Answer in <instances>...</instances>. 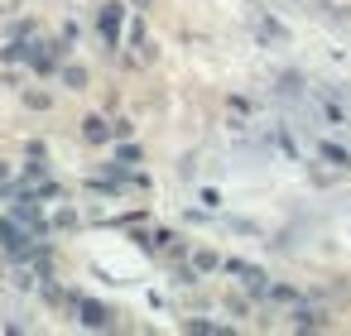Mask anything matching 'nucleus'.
<instances>
[{
	"instance_id": "f257e3e1",
	"label": "nucleus",
	"mask_w": 351,
	"mask_h": 336,
	"mask_svg": "<svg viewBox=\"0 0 351 336\" xmlns=\"http://www.w3.org/2000/svg\"><path fill=\"white\" fill-rule=\"evenodd\" d=\"M101 34H106V44H116V34H121V5L101 10Z\"/></svg>"
},
{
	"instance_id": "f03ea898",
	"label": "nucleus",
	"mask_w": 351,
	"mask_h": 336,
	"mask_svg": "<svg viewBox=\"0 0 351 336\" xmlns=\"http://www.w3.org/2000/svg\"><path fill=\"white\" fill-rule=\"evenodd\" d=\"M82 312H87V317H82L87 326H106V312H101V307H92V302H82Z\"/></svg>"
},
{
	"instance_id": "7ed1b4c3",
	"label": "nucleus",
	"mask_w": 351,
	"mask_h": 336,
	"mask_svg": "<svg viewBox=\"0 0 351 336\" xmlns=\"http://www.w3.org/2000/svg\"><path fill=\"white\" fill-rule=\"evenodd\" d=\"M322 154H327L337 168H346V164H351V159H346V149H337V144H322Z\"/></svg>"
},
{
	"instance_id": "20e7f679",
	"label": "nucleus",
	"mask_w": 351,
	"mask_h": 336,
	"mask_svg": "<svg viewBox=\"0 0 351 336\" xmlns=\"http://www.w3.org/2000/svg\"><path fill=\"white\" fill-rule=\"evenodd\" d=\"M87 140H106V125L101 120H87Z\"/></svg>"
}]
</instances>
